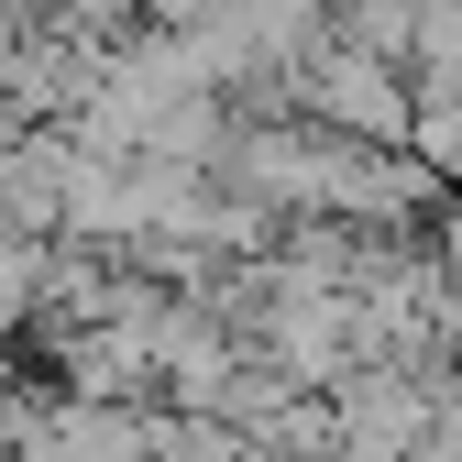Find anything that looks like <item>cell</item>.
<instances>
[{
	"instance_id": "2",
	"label": "cell",
	"mask_w": 462,
	"mask_h": 462,
	"mask_svg": "<svg viewBox=\"0 0 462 462\" xmlns=\"http://www.w3.org/2000/svg\"><path fill=\"white\" fill-rule=\"evenodd\" d=\"M440 298H451V319H462V209L440 220Z\"/></svg>"
},
{
	"instance_id": "1",
	"label": "cell",
	"mask_w": 462,
	"mask_h": 462,
	"mask_svg": "<svg viewBox=\"0 0 462 462\" xmlns=\"http://www.w3.org/2000/svg\"><path fill=\"white\" fill-rule=\"evenodd\" d=\"M298 99L319 110V133L341 143H408V67L396 55H364V44H309V67H298Z\"/></svg>"
}]
</instances>
